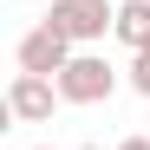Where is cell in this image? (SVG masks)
I'll return each instance as SVG.
<instances>
[{"label":"cell","mask_w":150,"mask_h":150,"mask_svg":"<svg viewBox=\"0 0 150 150\" xmlns=\"http://www.w3.org/2000/svg\"><path fill=\"white\" fill-rule=\"evenodd\" d=\"M79 150H98V144H79Z\"/></svg>","instance_id":"cell-8"},{"label":"cell","mask_w":150,"mask_h":150,"mask_svg":"<svg viewBox=\"0 0 150 150\" xmlns=\"http://www.w3.org/2000/svg\"><path fill=\"white\" fill-rule=\"evenodd\" d=\"M111 39H124L131 52H144V46H150V0H124V7H117V33H111Z\"/></svg>","instance_id":"cell-5"},{"label":"cell","mask_w":150,"mask_h":150,"mask_svg":"<svg viewBox=\"0 0 150 150\" xmlns=\"http://www.w3.org/2000/svg\"><path fill=\"white\" fill-rule=\"evenodd\" d=\"M46 26H59L79 52H98V39L117 33V7L111 0H52L46 7Z\"/></svg>","instance_id":"cell-1"},{"label":"cell","mask_w":150,"mask_h":150,"mask_svg":"<svg viewBox=\"0 0 150 150\" xmlns=\"http://www.w3.org/2000/svg\"><path fill=\"white\" fill-rule=\"evenodd\" d=\"M117 150H150V137H124V144H117Z\"/></svg>","instance_id":"cell-7"},{"label":"cell","mask_w":150,"mask_h":150,"mask_svg":"<svg viewBox=\"0 0 150 150\" xmlns=\"http://www.w3.org/2000/svg\"><path fill=\"white\" fill-rule=\"evenodd\" d=\"M72 52H79V46H72L59 26H39L33 33H20V46H13V59H20V72H39V79H59V72L72 65Z\"/></svg>","instance_id":"cell-3"},{"label":"cell","mask_w":150,"mask_h":150,"mask_svg":"<svg viewBox=\"0 0 150 150\" xmlns=\"http://www.w3.org/2000/svg\"><path fill=\"white\" fill-rule=\"evenodd\" d=\"M124 85H131L137 98H150V52H131V65H124Z\"/></svg>","instance_id":"cell-6"},{"label":"cell","mask_w":150,"mask_h":150,"mask_svg":"<svg viewBox=\"0 0 150 150\" xmlns=\"http://www.w3.org/2000/svg\"><path fill=\"white\" fill-rule=\"evenodd\" d=\"M59 105H65V98H59V79L13 72V85H7V117H13V124H52Z\"/></svg>","instance_id":"cell-4"},{"label":"cell","mask_w":150,"mask_h":150,"mask_svg":"<svg viewBox=\"0 0 150 150\" xmlns=\"http://www.w3.org/2000/svg\"><path fill=\"white\" fill-rule=\"evenodd\" d=\"M117 91V65L105 52H72V65L59 72V98L65 105H105Z\"/></svg>","instance_id":"cell-2"}]
</instances>
